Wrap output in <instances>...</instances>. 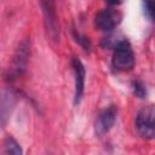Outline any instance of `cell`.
Masks as SVG:
<instances>
[{"label": "cell", "mask_w": 155, "mask_h": 155, "mask_svg": "<svg viewBox=\"0 0 155 155\" xmlns=\"http://www.w3.org/2000/svg\"><path fill=\"white\" fill-rule=\"evenodd\" d=\"M134 53L127 40H121L116 44L113 53L111 64L119 71H127L134 67Z\"/></svg>", "instance_id": "1"}, {"label": "cell", "mask_w": 155, "mask_h": 155, "mask_svg": "<svg viewBox=\"0 0 155 155\" xmlns=\"http://www.w3.org/2000/svg\"><path fill=\"white\" fill-rule=\"evenodd\" d=\"M154 117H155V109L153 105L142 108L136 116V128L138 133L145 139H153L155 136Z\"/></svg>", "instance_id": "2"}, {"label": "cell", "mask_w": 155, "mask_h": 155, "mask_svg": "<svg viewBox=\"0 0 155 155\" xmlns=\"http://www.w3.org/2000/svg\"><path fill=\"white\" fill-rule=\"evenodd\" d=\"M29 53H30L29 41L28 40H24L18 46V48L16 51V54L13 57V63H12V67H11V69L8 71V75H7V79L8 80H15V79L19 78L24 73L25 67H27Z\"/></svg>", "instance_id": "3"}, {"label": "cell", "mask_w": 155, "mask_h": 155, "mask_svg": "<svg viewBox=\"0 0 155 155\" xmlns=\"http://www.w3.org/2000/svg\"><path fill=\"white\" fill-rule=\"evenodd\" d=\"M41 7L44 11L45 24L50 38L54 41L59 40V24L54 8V0H41Z\"/></svg>", "instance_id": "4"}, {"label": "cell", "mask_w": 155, "mask_h": 155, "mask_svg": "<svg viewBox=\"0 0 155 155\" xmlns=\"http://www.w3.org/2000/svg\"><path fill=\"white\" fill-rule=\"evenodd\" d=\"M122 19V15L117 10L107 8L101 11L94 19L96 27L102 31H111L115 27L120 24Z\"/></svg>", "instance_id": "5"}, {"label": "cell", "mask_w": 155, "mask_h": 155, "mask_svg": "<svg viewBox=\"0 0 155 155\" xmlns=\"http://www.w3.org/2000/svg\"><path fill=\"white\" fill-rule=\"evenodd\" d=\"M116 116L117 109L115 105H110L107 109H104L96 121V133L98 136H103L107 132H109L116 121Z\"/></svg>", "instance_id": "6"}, {"label": "cell", "mask_w": 155, "mask_h": 155, "mask_svg": "<svg viewBox=\"0 0 155 155\" xmlns=\"http://www.w3.org/2000/svg\"><path fill=\"white\" fill-rule=\"evenodd\" d=\"M16 102L17 98L12 91L4 90L0 92V127H4L7 122L16 105Z\"/></svg>", "instance_id": "7"}, {"label": "cell", "mask_w": 155, "mask_h": 155, "mask_svg": "<svg viewBox=\"0 0 155 155\" xmlns=\"http://www.w3.org/2000/svg\"><path fill=\"white\" fill-rule=\"evenodd\" d=\"M71 65L74 70V76H75V94H74V103L78 104L80 103L82 94H84V87H85V67L82 62L78 58L74 57L71 59Z\"/></svg>", "instance_id": "8"}, {"label": "cell", "mask_w": 155, "mask_h": 155, "mask_svg": "<svg viewBox=\"0 0 155 155\" xmlns=\"http://www.w3.org/2000/svg\"><path fill=\"white\" fill-rule=\"evenodd\" d=\"M4 145H5V151H6L7 154L21 155V154L23 153L22 149H21V147H19V144L17 143V140H16L13 137H11V136H8V137L5 139Z\"/></svg>", "instance_id": "9"}, {"label": "cell", "mask_w": 155, "mask_h": 155, "mask_svg": "<svg viewBox=\"0 0 155 155\" xmlns=\"http://www.w3.org/2000/svg\"><path fill=\"white\" fill-rule=\"evenodd\" d=\"M133 92H134V94L138 98H145L147 97V87L139 80H137V81L133 82Z\"/></svg>", "instance_id": "10"}, {"label": "cell", "mask_w": 155, "mask_h": 155, "mask_svg": "<svg viewBox=\"0 0 155 155\" xmlns=\"http://www.w3.org/2000/svg\"><path fill=\"white\" fill-rule=\"evenodd\" d=\"M73 33H74V38H75L76 42H79L85 50H90V48H91V41L88 40L87 36L81 35L80 33H76V30H74Z\"/></svg>", "instance_id": "11"}, {"label": "cell", "mask_w": 155, "mask_h": 155, "mask_svg": "<svg viewBox=\"0 0 155 155\" xmlns=\"http://www.w3.org/2000/svg\"><path fill=\"white\" fill-rule=\"evenodd\" d=\"M143 7L145 16L151 21L154 17V0H143Z\"/></svg>", "instance_id": "12"}, {"label": "cell", "mask_w": 155, "mask_h": 155, "mask_svg": "<svg viewBox=\"0 0 155 155\" xmlns=\"http://www.w3.org/2000/svg\"><path fill=\"white\" fill-rule=\"evenodd\" d=\"M109 5H111V6H114V5H120L124 0H105Z\"/></svg>", "instance_id": "13"}]
</instances>
